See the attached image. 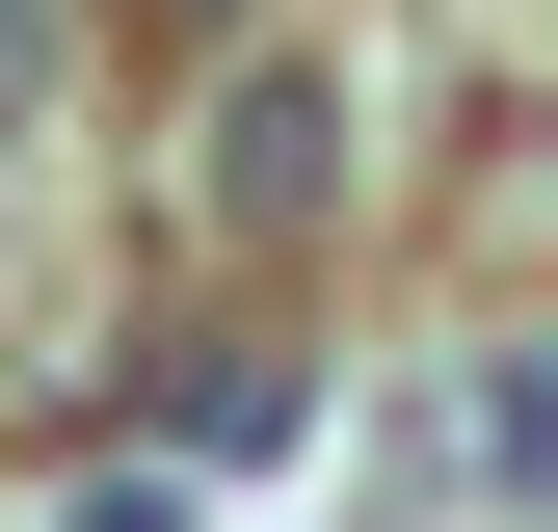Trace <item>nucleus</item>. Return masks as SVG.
<instances>
[{
	"label": "nucleus",
	"mask_w": 558,
	"mask_h": 532,
	"mask_svg": "<svg viewBox=\"0 0 558 532\" xmlns=\"http://www.w3.org/2000/svg\"><path fill=\"white\" fill-rule=\"evenodd\" d=\"M345 160H373V107H345V53H293V27H240L214 53V107H186V266H293V240H345Z\"/></svg>",
	"instance_id": "f257e3e1"
},
{
	"label": "nucleus",
	"mask_w": 558,
	"mask_h": 532,
	"mask_svg": "<svg viewBox=\"0 0 558 532\" xmlns=\"http://www.w3.org/2000/svg\"><path fill=\"white\" fill-rule=\"evenodd\" d=\"M133 27H160V53H240V27H266V0H133Z\"/></svg>",
	"instance_id": "7ed1b4c3"
},
{
	"label": "nucleus",
	"mask_w": 558,
	"mask_h": 532,
	"mask_svg": "<svg viewBox=\"0 0 558 532\" xmlns=\"http://www.w3.org/2000/svg\"><path fill=\"white\" fill-rule=\"evenodd\" d=\"M53 53H81V0H0V133L53 107Z\"/></svg>",
	"instance_id": "f03ea898"
}]
</instances>
